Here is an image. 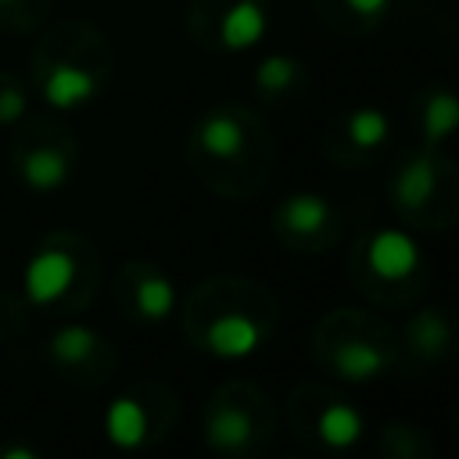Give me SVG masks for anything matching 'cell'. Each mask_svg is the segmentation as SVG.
<instances>
[{"label":"cell","instance_id":"cell-22","mask_svg":"<svg viewBox=\"0 0 459 459\" xmlns=\"http://www.w3.org/2000/svg\"><path fill=\"white\" fill-rule=\"evenodd\" d=\"M0 4H7V0H0Z\"/></svg>","mask_w":459,"mask_h":459},{"label":"cell","instance_id":"cell-5","mask_svg":"<svg viewBox=\"0 0 459 459\" xmlns=\"http://www.w3.org/2000/svg\"><path fill=\"white\" fill-rule=\"evenodd\" d=\"M104 430H108V441L118 445V448H136L147 434V416L140 409V402L133 398H118L108 405L104 412Z\"/></svg>","mask_w":459,"mask_h":459},{"label":"cell","instance_id":"cell-18","mask_svg":"<svg viewBox=\"0 0 459 459\" xmlns=\"http://www.w3.org/2000/svg\"><path fill=\"white\" fill-rule=\"evenodd\" d=\"M434 186V176H430V169L427 165H412L405 176H402V183H398V194L409 201V204H420L423 197H427V190Z\"/></svg>","mask_w":459,"mask_h":459},{"label":"cell","instance_id":"cell-6","mask_svg":"<svg viewBox=\"0 0 459 459\" xmlns=\"http://www.w3.org/2000/svg\"><path fill=\"white\" fill-rule=\"evenodd\" d=\"M43 97L50 108H75L79 100L93 97V75L75 68V65H61L47 75L43 82Z\"/></svg>","mask_w":459,"mask_h":459},{"label":"cell","instance_id":"cell-14","mask_svg":"<svg viewBox=\"0 0 459 459\" xmlns=\"http://www.w3.org/2000/svg\"><path fill=\"white\" fill-rule=\"evenodd\" d=\"M208 437L219 445V448H237L251 437V420L240 412V409H222L212 427H208Z\"/></svg>","mask_w":459,"mask_h":459},{"label":"cell","instance_id":"cell-17","mask_svg":"<svg viewBox=\"0 0 459 459\" xmlns=\"http://www.w3.org/2000/svg\"><path fill=\"white\" fill-rule=\"evenodd\" d=\"M294 79V61L290 57H265L262 65H258V82L265 86V90H283L287 82Z\"/></svg>","mask_w":459,"mask_h":459},{"label":"cell","instance_id":"cell-3","mask_svg":"<svg viewBox=\"0 0 459 459\" xmlns=\"http://www.w3.org/2000/svg\"><path fill=\"white\" fill-rule=\"evenodd\" d=\"M258 341H262V333H258L255 319H247V316H240V312L219 316V319L208 326V333H204L208 351L219 355V359H230V362H233V359H247V355L258 348Z\"/></svg>","mask_w":459,"mask_h":459},{"label":"cell","instance_id":"cell-2","mask_svg":"<svg viewBox=\"0 0 459 459\" xmlns=\"http://www.w3.org/2000/svg\"><path fill=\"white\" fill-rule=\"evenodd\" d=\"M420 265V247L402 230H380L369 240V269L380 280H405Z\"/></svg>","mask_w":459,"mask_h":459},{"label":"cell","instance_id":"cell-10","mask_svg":"<svg viewBox=\"0 0 459 459\" xmlns=\"http://www.w3.org/2000/svg\"><path fill=\"white\" fill-rule=\"evenodd\" d=\"M22 179L32 186V190H54L68 179V161L57 154V151H36L25 158L22 165Z\"/></svg>","mask_w":459,"mask_h":459},{"label":"cell","instance_id":"cell-7","mask_svg":"<svg viewBox=\"0 0 459 459\" xmlns=\"http://www.w3.org/2000/svg\"><path fill=\"white\" fill-rule=\"evenodd\" d=\"M201 147L212 158H237L244 147V126L233 115H212L201 126Z\"/></svg>","mask_w":459,"mask_h":459},{"label":"cell","instance_id":"cell-19","mask_svg":"<svg viewBox=\"0 0 459 459\" xmlns=\"http://www.w3.org/2000/svg\"><path fill=\"white\" fill-rule=\"evenodd\" d=\"M22 111H25V97H22L18 90H4V93H0V122H4V126H7V122H18Z\"/></svg>","mask_w":459,"mask_h":459},{"label":"cell","instance_id":"cell-4","mask_svg":"<svg viewBox=\"0 0 459 459\" xmlns=\"http://www.w3.org/2000/svg\"><path fill=\"white\" fill-rule=\"evenodd\" d=\"M265 11H262V4H255V0H240L237 7H230L226 14H222V43L230 47V50H247V47H255L262 36H265Z\"/></svg>","mask_w":459,"mask_h":459},{"label":"cell","instance_id":"cell-21","mask_svg":"<svg viewBox=\"0 0 459 459\" xmlns=\"http://www.w3.org/2000/svg\"><path fill=\"white\" fill-rule=\"evenodd\" d=\"M4 455H7V459H32L36 452H32V448H7Z\"/></svg>","mask_w":459,"mask_h":459},{"label":"cell","instance_id":"cell-8","mask_svg":"<svg viewBox=\"0 0 459 459\" xmlns=\"http://www.w3.org/2000/svg\"><path fill=\"white\" fill-rule=\"evenodd\" d=\"M319 437L330 448H351L362 437V416L351 405H330L319 416Z\"/></svg>","mask_w":459,"mask_h":459},{"label":"cell","instance_id":"cell-16","mask_svg":"<svg viewBox=\"0 0 459 459\" xmlns=\"http://www.w3.org/2000/svg\"><path fill=\"white\" fill-rule=\"evenodd\" d=\"M93 341H97V337H93L86 326H65V330L54 333L50 351H54V359H61V362H82V359L93 351Z\"/></svg>","mask_w":459,"mask_h":459},{"label":"cell","instance_id":"cell-9","mask_svg":"<svg viewBox=\"0 0 459 459\" xmlns=\"http://www.w3.org/2000/svg\"><path fill=\"white\" fill-rule=\"evenodd\" d=\"M337 373L344 380H355V384L373 380L384 373V355H380V348H373L366 341H351L337 351Z\"/></svg>","mask_w":459,"mask_h":459},{"label":"cell","instance_id":"cell-13","mask_svg":"<svg viewBox=\"0 0 459 459\" xmlns=\"http://www.w3.org/2000/svg\"><path fill=\"white\" fill-rule=\"evenodd\" d=\"M348 133L359 147H380L391 133V122L380 108H359L351 118H348Z\"/></svg>","mask_w":459,"mask_h":459},{"label":"cell","instance_id":"cell-15","mask_svg":"<svg viewBox=\"0 0 459 459\" xmlns=\"http://www.w3.org/2000/svg\"><path fill=\"white\" fill-rule=\"evenodd\" d=\"M455 122H459V104H455L448 93L430 97V104H427V111H423V133H427V140L448 136V133L455 129Z\"/></svg>","mask_w":459,"mask_h":459},{"label":"cell","instance_id":"cell-20","mask_svg":"<svg viewBox=\"0 0 459 459\" xmlns=\"http://www.w3.org/2000/svg\"><path fill=\"white\" fill-rule=\"evenodd\" d=\"M348 7L355 14H362V18H377V14H384L391 7V0H348Z\"/></svg>","mask_w":459,"mask_h":459},{"label":"cell","instance_id":"cell-11","mask_svg":"<svg viewBox=\"0 0 459 459\" xmlns=\"http://www.w3.org/2000/svg\"><path fill=\"white\" fill-rule=\"evenodd\" d=\"M283 219H287L290 230H298V233H316V230H323L326 219H330V201L319 197V194H294V197L287 201V208H283Z\"/></svg>","mask_w":459,"mask_h":459},{"label":"cell","instance_id":"cell-1","mask_svg":"<svg viewBox=\"0 0 459 459\" xmlns=\"http://www.w3.org/2000/svg\"><path fill=\"white\" fill-rule=\"evenodd\" d=\"M75 280V262L65 251H39L25 269V294L32 305L57 301Z\"/></svg>","mask_w":459,"mask_h":459},{"label":"cell","instance_id":"cell-12","mask_svg":"<svg viewBox=\"0 0 459 459\" xmlns=\"http://www.w3.org/2000/svg\"><path fill=\"white\" fill-rule=\"evenodd\" d=\"M136 305H140V312L147 319H165L172 312V305H176V290H172V283L165 276H147L136 287Z\"/></svg>","mask_w":459,"mask_h":459}]
</instances>
